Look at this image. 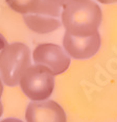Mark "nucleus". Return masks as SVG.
Listing matches in <instances>:
<instances>
[{
	"instance_id": "obj_1",
	"label": "nucleus",
	"mask_w": 117,
	"mask_h": 122,
	"mask_svg": "<svg viewBox=\"0 0 117 122\" xmlns=\"http://www.w3.org/2000/svg\"><path fill=\"white\" fill-rule=\"evenodd\" d=\"M101 17L99 5L92 0H69L61 14L66 32L75 37H89L98 31Z\"/></svg>"
},
{
	"instance_id": "obj_2",
	"label": "nucleus",
	"mask_w": 117,
	"mask_h": 122,
	"mask_svg": "<svg viewBox=\"0 0 117 122\" xmlns=\"http://www.w3.org/2000/svg\"><path fill=\"white\" fill-rule=\"evenodd\" d=\"M30 66V50L23 43H13L0 55V75L8 87L19 84L21 75Z\"/></svg>"
},
{
	"instance_id": "obj_3",
	"label": "nucleus",
	"mask_w": 117,
	"mask_h": 122,
	"mask_svg": "<svg viewBox=\"0 0 117 122\" xmlns=\"http://www.w3.org/2000/svg\"><path fill=\"white\" fill-rule=\"evenodd\" d=\"M19 85L30 100H46L53 92L54 75L42 65L29 66L21 75Z\"/></svg>"
},
{
	"instance_id": "obj_4",
	"label": "nucleus",
	"mask_w": 117,
	"mask_h": 122,
	"mask_svg": "<svg viewBox=\"0 0 117 122\" xmlns=\"http://www.w3.org/2000/svg\"><path fill=\"white\" fill-rule=\"evenodd\" d=\"M61 5L41 0L35 10L23 15V20L27 27L37 34H49L61 26Z\"/></svg>"
},
{
	"instance_id": "obj_5",
	"label": "nucleus",
	"mask_w": 117,
	"mask_h": 122,
	"mask_svg": "<svg viewBox=\"0 0 117 122\" xmlns=\"http://www.w3.org/2000/svg\"><path fill=\"white\" fill-rule=\"evenodd\" d=\"M32 59L36 65H42L52 72L53 75L64 73L70 66V57L65 49L57 44H40L35 48Z\"/></svg>"
},
{
	"instance_id": "obj_6",
	"label": "nucleus",
	"mask_w": 117,
	"mask_h": 122,
	"mask_svg": "<svg viewBox=\"0 0 117 122\" xmlns=\"http://www.w3.org/2000/svg\"><path fill=\"white\" fill-rule=\"evenodd\" d=\"M100 35L98 31L89 37H75L65 32L63 46L69 56L76 60H87L94 56L100 48Z\"/></svg>"
},
{
	"instance_id": "obj_7",
	"label": "nucleus",
	"mask_w": 117,
	"mask_h": 122,
	"mask_svg": "<svg viewBox=\"0 0 117 122\" xmlns=\"http://www.w3.org/2000/svg\"><path fill=\"white\" fill-rule=\"evenodd\" d=\"M26 122H67L65 111L53 100L32 101L25 113Z\"/></svg>"
},
{
	"instance_id": "obj_8",
	"label": "nucleus",
	"mask_w": 117,
	"mask_h": 122,
	"mask_svg": "<svg viewBox=\"0 0 117 122\" xmlns=\"http://www.w3.org/2000/svg\"><path fill=\"white\" fill-rule=\"evenodd\" d=\"M5 1L13 10L25 15L37 9L41 0H5Z\"/></svg>"
},
{
	"instance_id": "obj_9",
	"label": "nucleus",
	"mask_w": 117,
	"mask_h": 122,
	"mask_svg": "<svg viewBox=\"0 0 117 122\" xmlns=\"http://www.w3.org/2000/svg\"><path fill=\"white\" fill-rule=\"evenodd\" d=\"M7 45H8V44H7L6 39H5L3 36L0 34V55H1V53L3 52L4 49L6 48V46H7Z\"/></svg>"
},
{
	"instance_id": "obj_10",
	"label": "nucleus",
	"mask_w": 117,
	"mask_h": 122,
	"mask_svg": "<svg viewBox=\"0 0 117 122\" xmlns=\"http://www.w3.org/2000/svg\"><path fill=\"white\" fill-rule=\"evenodd\" d=\"M48 1H50V2H53V3H55V4H58V5H64L65 3H67V2L69 1V0H48Z\"/></svg>"
},
{
	"instance_id": "obj_11",
	"label": "nucleus",
	"mask_w": 117,
	"mask_h": 122,
	"mask_svg": "<svg viewBox=\"0 0 117 122\" xmlns=\"http://www.w3.org/2000/svg\"><path fill=\"white\" fill-rule=\"evenodd\" d=\"M0 122H23L20 119H17V118H6V119H3Z\"/></svg>"
},
{
	"instance_id": "obj_12",
	"label": "nucleus",
	"mask_w": 117,
	"mask_h": 122,
	"mask_svg": "<svg viewBox=\"0 0 117 122\" xmlns=\"http://www.w3.org/2000/svg\"><path fill=\"white\" fill-rule=\"evenodd\" d=\"M97 1L104 4H110V3H115V2H117V0H97Z\"/></svg>"
},
{
	"instance_id": "obj_13",
	"label": "nucleus",
	"mask_w": 117,
	"mask_h": 122,
	"mask_svg": "<svg viewBox=\"0 0 117 122\" xmlns=\"http://www.w3.org/2000/svg\"><path fill=\"white\" fill-rule=\"evenodd\" d=\"M2 92H3V84H2V80H1V78H0V100H1Z\"/></svg>"
},
{
	"instance_id": "obj_14",
	"label": "nucleus",
	"mask_w": 117,
	"mask_h": 122,
	"mask_svg": "<svg viewBox=\"0 0 117 122\" xmlns=\"http://www.w3.org/2000/svg\"><path fill=\"white\" fill-rule=\"evenodd\" d=\"M2 113H3V107H2L1 100H0V117H1V116H2Z\"/></svg>"
}]
</instances>
